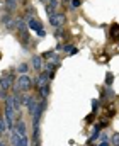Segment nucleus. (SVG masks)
<instances>
[{"instance_id": "5701e85b", "label": "nucleus", "mask_w": 119, "mask_h": 146, "mask_svg": "<svg viewBox=\"0 0 119 146\" xmlns=\"http://www.w3.org/2000/svg\"><path fill=\"white\" fill-rule=\"evenodd\" d=\"M7 97H9V95H7V92H5V90H3V88L0 87V99H2V100H5Z\"/></svg>"}, {"instance_id": "39448f33", "label": "nucleus", "mask_w": 119, "mask_h": 146, "mask_svg": "<svg viewBox=\"0 0 119 146\" xmlns=\"http://www.w3.org/2000/svg\"><path fill=\"white\" fill-rule=\"evenodd\" d=\"M0 22H2V26H3L7 31H12V29L15 27V21L10 17V14H3L2 19H0Z\"/></svg>"}, {"instance_id": "412c9836", "label": "nucleus", "mask_w": 119, "mask_h": 146, "mask_svg": "<svg viewBox=\"0 0 119 146\" xmlns=\"http://www.w3.org/2000/svg\"><path fill=\"white\" fill-rule=\"evenodd\" d=\"M55 54V51H46V53H43V58H46V60H49L51 56Z\"/></svg>"}, {"instance_id": "aec40b11", "label": "nucleus", "mask_w": 119, "mask_h": 146, "mask_svg": "<svg viewBox=\"0 0 119 146\" xmlns=\"http://www.w3.org/2000/svg\"><path fill=\"white\" fill-rule=\"evenodd\" d=\"M68 3H70V9H77V7H80L82 0H70Z\"/></svg>"}, {"instance_id": "4be33fe9", "label": "nucleus", "mask_w": 119, "mask_h": 146, "mask_svg": "<svg viewBox=\"0 0 119 146\" xmlns=\"http://www.w3.org/2000/svg\"><path fill=\"white\" fill-rule=\"evenodd\" d=\"M106 83H107V85L112 83V73H107V75H106Z\"/></svg>"}, {"instance_id": "bb28decb", "label": "nucleus", "mask_w": 119, "mask_h": 146, "mask_svg": "<svg viewBox=\"0 0 119 146\" xmlns=\"http://www.w3.org/2000/svg\"><path fill=\"white\" fill-rule=\"evenodd\" d=\"M39 2H43V3H46V2H48V0H39Z\"/></svg>"}, {"instance_id": "ddd939ff", "label": "nucleus", "mask_w": 119, "mask_h": 146, "mask_svg": "<svg viewBox=\"0 0 119 146\" xmlns=\"http://www.w3.org/2000/svg\"><path fill=\"white\" fill-rule=\"evenodd\" d=\"M9 131V122L5 117H0V134H5Z\"/></svg>"}, {"instance_id": "f8f14e48", "label": "nucleus", "mask_w": 119, "mask_h": 146, "mask_svg": "<svg viewBox=\"0 0 119 146\" xmlns=\"http://www.w3.org/2000/svg\"><path fill=\"white\" fill-rule=\"evenodd\" d=\"M38 90H39V99L41 100H46V97H48V94H49V87H48V85H43Z\"/></svg>"}, {"instance_id": "f3484780", "label": "nucleus", "mask_w": 119, "mask_h": 146, "mask_svg": "<svg viewBox=\"0 0 119 146\" xmlns=\"http://www.w3.org/2000/svg\"><path fill=\"white\" fill-rule=\"evenodd\" d=\"M55 37H56V39H63V37H65V31H63V27H56V31H55Z\"/></svg>"}, {"instance_id": "7ed1b4c3", "label": "nucleus", "mask_w": 119, "mask_h": 146, "mask_svg": "<svg viewBox=\"0 0 119 146\" xmlns=\"http://www.w3.org/2000/svg\"><path fill=\"white\" fill-rule=\"evenodd\" d=\"M48 19H49V24H51L53 27H63V24H65V21H66V15H65L63 12L56 10V12H53Z\"/></svg>"}, {"instance_id": "4468645a", "label": "nucleus", "mask_w": 119, "mask_h": 146, "mask_svg": "<svg viewBox=\"0 0 119 146\" xmlns=\"http://www.w3.org/2000/svg\"><path fill=\"white\" fill-rule=\"evenodd\" d=\"M27 72H29V66H27V63H21V65L17 66V73H19V75H26Z\"/></svg>"}, {"instance_id": "9d476101", "label": "nucleus", "mask_w": 119, "mask_h": 146, "mask_svg": "<svg viewBox=\"0 0 119 146\" xmlns=\"http://www.w3.org/2000/svg\"><path fill=\"white\" fill-rule=\"evenodd\" d=\"M31 65H33V68H34L36 72H41V68H43V58H41L39 54H34Z\"/></svg>"}, {"instance_id": "20e7f679", "label": "nucleus", "mask_w": 119, "mask_h": 146, "mask_svg": "<svg viewBox=\"0 0 119 146\" xmlns=\"http://www.w3.org/2000/svg\"><path fill=\"white\" fill-rule=\"evenodd\" d=\"M24 104L27 106V112H29L31 115L38 110V106H39L38 99H36V97H33V95H24Z\"/></svg>"}, {"instance_id": "0eeeda50", "label": "nucleus", "mask_w": 119, "mask_h": 146, "mask_svg": "<svg viewBox=\"0 0 119 146\" xmlns=\"http://www.w3.org/2000/svg\"><path fill=\"white\" fill-rule=\"evenodd\" d=\"M58 7H60V0H48V2L44 3V9H46V14H48V15H51L53 12H56Z\"/></svg>"}, {"instance_id": "2eb2a0df", "label": "nucleus", "mask_w": 119, "mask_h": 146, "mask_svg": "<svg viewBox=\"0 0 119 146\" xmlns=\"http://www.w3.org/2000/svg\"><path fill=\"white\" fill-rule=\"evenodd\" d=\"M111 37H112V39H119V26L118 24H114V26L111 27Z\"/></svg>"}, {"instance_id": "6e6552de", "label": "nucleus", "mask_w": 119, "mask_h": 146, "mask_svg": "<svg viewBox=\"0 0 119 146\" xmlns=\"http://www.w3.org/2000/svg\"><path fill=\"white\" fill-rule=\"evenodd\" d=\"M14 131H15V134L17 136H24V134H27L26 133V122L24 121H15V126H14Z\"/></svg>"}, {"instance_id": "423d86ee", "label": "nucleus", "mask_w": 119, "mask_h": 146, "mask_svg": "<svg viewBox=\"0 0 119 146\" xmlns=\"http://www.w3.org/2000/svg\"><path fill=\"white\" fill-rule=\"evenodd\" d=\"M27 29H31V31H36V33H39L43 31V24H41V21H38L36 17H27Z\"/></svg>"}, {"instance_id": "393cba45", "label": "nucleus", "mask_w": 119, "mask_h": 146, "mask_svg": "<svg viewBox=\"0 0 119 146\" xmlns=\"http://www.w3.org/2000/svg\"><path fill=\"white\" fill-rule=\"evenodd\" d=\"M99 141H107V134L106 133H100L99 134Z\"/></svg>"}, {"instance_id": "a211bd4d", "label": "nucleus", "mask_w": 119, "mask_h": 146, "mask_svg": "<svg viewBox=\"0 0 119 146\" xmlns=\"http://www.w3.org/2000/svg\"><path fill=\"white\" fill-rule=\"evenodd\" d=\"M111 145L112 146H119V133H114L111 136Z\"/></svg>"}, {"instance_id": "9b49d317", "label": "nucleus", "mask_w": 119, "mask_h": 146, "mask_svg": "<svg viewBox=\"0 0 119 146\" xmlns=\"http://www.w3.org/2000/svg\"><path fill=\"white\" fill-rule=\"evenodd\" d=\"M14 146H29V138H27V134L17 136V143H15Z\"/></svg>"}, {"instance_id": "f03ea898", "label": "nucleus", "mask_w": 119, "mask_h": 146, "mask_svg": "<svg viewBox=\"0 0 119 146\" xmlns=\"http://www.w3.org/2000/svg\"><path fill=\"white\" fill-rule=\"evenodd\" d=\"M17 78H15V75H14V72H3V75L0 76V87L7 92L12 85H14V82H15Z\"/></svg>"}, {"instance_id": "1a4fd4ad", "label": "nucleus", "mask_w": 119, "mask_h": 146, "mask_svg": "<svg viewBox=\"0 0 119 146\" xmlns=\"http://www.w3.org/2000/svg\"><path fill=\"white\" fill-rule=\"evenodd\" d=\"M17 36H19V41H21V44H22L24 48L29 44L31 37H29V33H27V29H26V31H19V33H17Z\"/></svg>"}, {"instance_id": "f257e3e1", "label": "nucleus", "mask_w": 119, "mask_h": 146, "mask_svg": "<svg viewBox=\"0 0 119 146\" xmlns=\"http://www.w3.org/2000/svg\"><path fill=\"white\" fill-rule=\"evenodd\" d=\"M14 92H27L34 87V80H31L27 75H21L15 82H14Z\"/></svg>"}, {"instance_id": "b1692460", "label": "nucleus", "mask_w": 119, "mask_h": 146, "mask_svg": "<svg viewBox=\"0 0 119 146\" xmlns=\"http://www.w3.org/2000/svg\"><path fill=\"white\" fill-rule=\"evenodd\" d=\"M97 107H99V100H92V110H94V112H97Z\"/></svg>"}, {"instance_id": "dca6fc26", "label": "nucleus", "mask_w": 119, "mask_h": 146, "mask_svg": "<svg viewBox=\"0 0 119 146\" xmlns=\"http://www.w3.org/2000/svg\"><path fill=\"white\" fill-rule=\"evenodd\" d=\"M17 2H19V0H5V7H7V10H14L15 5H17Z\"/></svg>"}, {"instance_id": "a878e982", "label": "nucleus", "mask_w": 119, "mask_h": 146, "mask_svg": "<svg viewBox=\"0 0 119 146\" xmlns=\"http://www.w3.org/2000/svg\"><path fill=\"white\" fill-rule=\"evenodd\" d=\"M109 145H111L109 141H100V143H99V146H109Z\"/></svg>"}, {"instance_id": "6ab92c4d", "label": "nucleus", "mask_w": 119, "mask_h": 146, "mask_svg": "<svg viewBox=\"0 0 119 146\" xmlns=\"http://www.w3.org/2000/svg\"><path fill=\"white\" fill-rule=\"evenodd\" d=\"M63 49H65V51H66V53H68V54H75V53H77V51H78V49H77V48H73V46H70V44H68V46H65V48H63Z\"/></svg>"}]
</instances>
